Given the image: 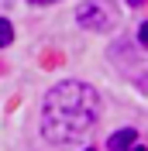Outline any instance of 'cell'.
<instances>
[{"instance_id":"6da1fadb","label":"cell","mask_w":148,"mask_h":151,"mask_svg":"<svg viewBox=\"0 0 148 151\" xmlns=\"http://www.w3.org/2000/svg\"><path fill=\"white\" fill-rule=\"evenodd\" d=\"M100 117V96L86 83H59L41 103V134L52 144H69L83 137Z\"/></svg>"},{"instance_id":"7a4b0ae2","label":"cell","mask_w":148,"mask_h":151,"mask_svg":"<svg viewBox=\"0 0 148 151\" xmlns=\"http://www.w3.org/2000/svg\"><path fill=\"white\" fill-rule=\"evenodd\" d=\"M76 21L83 24V28H96V31H107L114 24V14L107 4H100V0H86L83 7L76 10Z\"/></svg>"},{"instance_id":"3957f363","label":"cell","mask_w":148,"mask_h":151,"mask_svg":"<svg viewBox=\"0 0 148 151\" xmlns=\"http://www.w3.org/2000/svg\"><path fill=\"white\" fill-rule=\"evenodd\" d=\"M134 137H138L134 127H124V131L110 134V151H134Z\"/></svg>"},{"instance_id":"277c9868","label":"cell","mask_w":148,"mask_h":151,"mask_svg":"<svg viewBox=\"0 0 148 151\" xmlns=\"http://www.w3.org/2000/svg\"><path fill=\"white\" fill-rule=\"evenodd\" d=\"M10 38H14V28H10V21L7 17H0V48L10 45Z\"/></svg>"},{"instance_id":"5b68a950","label":"cell","mask_w":148,"mask_h":151,"mask_svg":"<svg viewBox=\"0 0 148 151\" xmlns=\"http://www.w3.org/2000/svg\"><path fill=\"white\" fill-rule=\"evenodd\" d=\"M138 38H141V45H148V21L141 24V31H138Z\"/></svg>"},{"instance_id":"8992f818","label":"cell","mask_w":148,"mask_h":151,"mask_svg":"<svg viewBox=\"0 0 148 151\" xmlns=\"http://www.w3.org/2000/svg\"><path fill=\"white\" fill-rule=\"evenodd\" d=\"M31 4H55V0H31Z\"/></svg>"},{"instance_id":"52a82bcc","label":"cell","mask_w":148,"mask_h":151,"mask_svg":"<svg viewBox=\"0 0 148 151\" xmlns=\"http://www.w3.org/2000/svg\"><path fill=\"white\" fill-rule=\"evenodd\" d=\"M131 4H134V7H138V4H141V0H131Z\"/></svg>"},{"instance_id":"ba28073f","label":"cell","mask_w":148,"mask_h":151,"mask_svg":"<svg viewBox=\"0 0 148 151\" xmlns=\"http://www.w3.org/2000/svg\"><path fill=\"white\" fill-rule=\"evenodd\" d=\"M86 151H93V148H86Z\"/></svg>"}]
</instances>
